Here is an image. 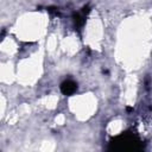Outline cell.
I'll list each match as a JSON object with an SVG mask.
<instances>
[{"mask_svg": "<svg viewBox=\"0 0 152 152\" xmlns=\"http://www.w3.org/2000/svg\"><path fill=\"white\" fill-rule=\"evenodd\" d=\"M75 89H76V84L74 82H71V81H66L62 86V90H63L64 94H71Z\"/></svg>", "mask_w": 152, "mask_h": 152, "instance_id": "cell-1", "label": "cell"}]
</instances>
